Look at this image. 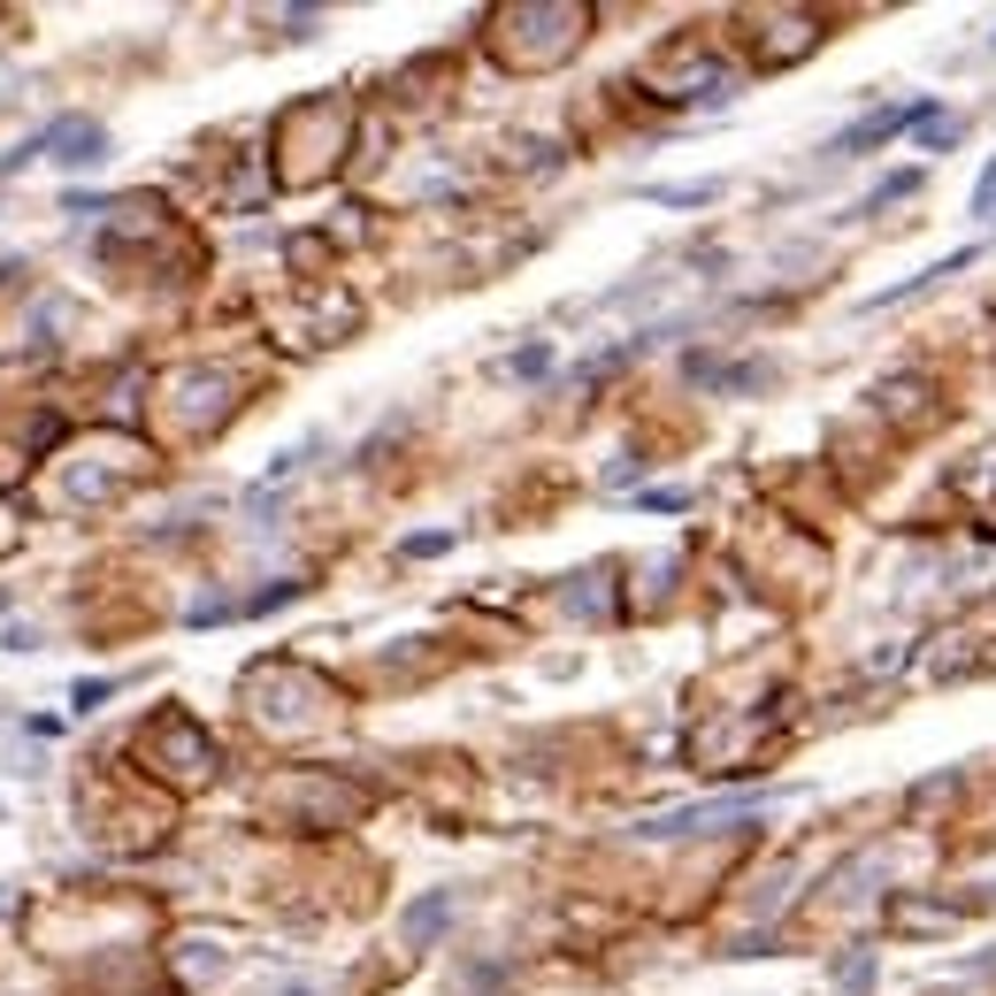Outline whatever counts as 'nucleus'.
I'll return each instance as SVG.
<instances>
[{"mask_svg":"<svg viewBox=\"0 0 996 996\" xmlns=\"http://www.w3.org/2000/svg\"><path fill=\"white\" fill-rule=\"evenodd\" d=\"M935 116V100H905V108H874V116H858L851 131H835V162H851V154H866V147H881V139H897V131H920Z\"/></svg>","mask_w":996,"mask_h":996,"instance_id":"nucleus-1","label":"nucleus"},{"mask_svg":"<svg viewBox=\"0 0 996 996\" xmlns=\"http://www.w3.org/2000/svg\"><path fill=\"white\" fill-rule=\"evenodd\" d=\"M46 154L62 169H100L108 162V131L93 116H62V123H46Z\"/></svg>","mask_w":996,"mask_h":996,"instance_id":"nucleus-2","label":"nucleus"},{"mask_svg":"<svg viewBox=\"0 0 996 996\" xmlns=\"http://www.w3.org/2000/svg\"><path fill=\"white\" fill-rule=\"evenodd\" d=\"M767 798L751 790V798H713V805H682V813H667V821H652L645 835H697V829H721V821H751Z\"/></svg>","mask_w":996,"mask_h":996,"instance_id":"nucleus-3","label":"nucleus"},{"mask_svg":"<svg viewBox=\"0 0 996 996\" xmlns=\"http://www.w3.org/2000/svg\"><path fill=\"white\" fill-rule=\"evenodd\" d=\"M445 920H453V889H430V897H414V905H407V920H399V935H407V943L422 951V943H430V935H437Z\"/></svg>","mask_w":996,"mask_h":996,"instance_id":"nucleus-4","label":"nucleus"},{"mask_svg":"<svg viewBox=\"0 0 996 996\" xmlns=\"http://www.w3.org/2000/svg\"><path fill=\"white\" fill-rule=\"evenodd\" d=\"M974 215H982V223L996 230V162L982 169V184H974Z\"/></svg>","mask_w":996,"mask_h":996,"instance_id":"nucleus-5","label":"nucleus"},{"mask_svg":"<svg viewBox=\"0 0 996 996\" xmlns=\"http://www.w3.org/2000/svg\"><path fill=\"white\" fill-rule=\"evenodd\" d=\"M100 697H116V682H108V674H100V682H77V697H69V705H77V713H93Z\"/></svg>","mask_w":996,"mask_h":996,"instance_id":"nucleus-6","label":"nucleus"},{"mask_svg":"<svg viewBox=\"0 0 996 996\" xmlns=\"http://www.w3.org/2000/svg\"><path fill=\"white\" fill-rule=\"evenodd\" d=\"M544 368H552V353H544V345H529V353H513V376H544Z\"/></svg>","mask_w":996,"mask_h":996,"instance_id":"nucleus-7","label":"nucleus"},{"mask_svg":"<svg viewBox=\"0 0 996 996\" xmlns=\"http://www.w3.org/2000/svg\"><path fill=\"white\" fill-rule=\"evenodd\" d=\"M292 598H300V583H277V591L253 598V614H277V606H292Z\"/></svg>","mask_w":996,"mask_h":996,"instance_id":"nucleus-8","label":"nucleus"},{"mask_svg":"<svg viewBox=\"0 0 996 996\" xmlns=\"http://www.w3.org/2000/svg\"><path fill=\"white\" fill-rule=\"evenodd\" d=\"M0 606H8V591H0Z\"/></svg>","mask_w":996,"mask_h":996,"instance_id":"nucleus-9","label":"nucleus"}]
</instances>
